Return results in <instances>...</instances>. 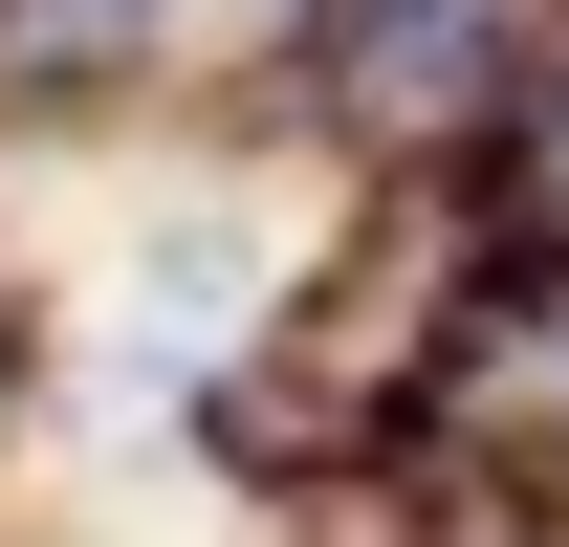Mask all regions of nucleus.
I'll return each mask as SVG.
<instances>
[{"instance_id":"f257e3e1","label":"nucleus","mask_w":569,"mask_h":547,"mask_svg":"<svg viewBox=\"0 0 569 547\" xmlns=\"http://www.w3.org/2000/svg\"><path fill=\"white\" fill-rule=\"evenodd\" d=\"M241 307H263V219H241V198H198V219L132 263V329H241Z\"/></svg>"}]
</instances>
